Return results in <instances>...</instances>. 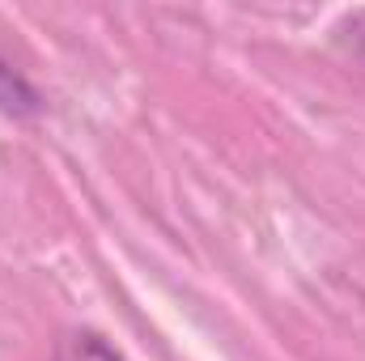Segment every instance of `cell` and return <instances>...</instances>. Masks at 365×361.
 Here are the masks:
<instances>
[{
    "label": "cell",
    "instance_id": "2",
    "mask_svg": "<svg viewBox=\"0 0 365 361\" xmlns=\"http://www.w3.org/2000/svg\"><path fill=\"white\" fill-rule=\"evenodd\" d=\"M60 361H123L98 332H73L60 349Z\"/></svg>",
    "mask_w": 365,
    "mask_h": 361
},
{
    "label": "cell",
    "instance_id": "1",
    "mask_svg": "<svg viewBox=\"0 0 365 361\" xmlns=\"http://www.w3.org/2000/svg\"><path fill=\"white\" fill-rule=\"evenodd\" d=\"M38 111H43L38 90H34L21 73H13V68L0 60V115H9V119H30V115H38Z\"/></svg>",
    "mask_w": 365,
    "mask_h": 361
}]
</instances>
